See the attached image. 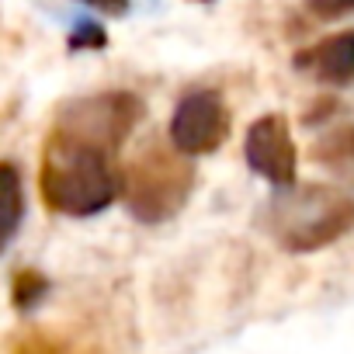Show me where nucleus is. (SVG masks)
I'll return each instance as SVG.
<instances>
[{
  "instance_id": "obj_2",
  "label": "nucleus",
  "mask_w": 354,
  "mask_h": 354,
  "mask_svg": "<svg viewBox=\"0 0 354 354\" xmlns=\"http://www.w3.org/2000/svg\"><path fill=\"white\" fill-rule=\"evenodd\" d=\"M261 223L271 240L292 254L323 250L354 230V195L333 185L274 188L261 209Z\"/></svg>"
},
{
  "instance_id": "obj_1",
  "label": "nucleus",
  "mask_w": 354,
  "mask_h": 354,
  "mask_svg": "<svg viewBox=\"0 0 354 354\" xmlns=\"http://www.w3.org/2000/svg\"><path fill=\"white\" fill-rule=\"evenodd\" d=\"M39 185L46 205L73 219L108 209L125 188L122 174L115 170V149L66 129H53L46 142Z\"/></svg>"
},
{
  "instance_id": "obj_3",
  "label": "nucleus",
  "mask_w": 354,
  "mask_h": 354,
  "mask_svg": "<svg viewBox=\"0 0 354 354\" xmlns=\"http://www.w3.org/2000/svg\"><path fill=\"white\" fill-rule=\"evenodd\" d=\"M192 185H195V170L181 149H170V153L149 149L129 174L125 192H129V205H132L136 219L160 223V219H170L185 205Z\"/></svg>"
},
{
  "instance_id": "obj_10",
  "label": "nucleus",
  "mask_w": 354,
  "mask_h": 354,
  "mask_svg": "<svg viewBox=\"0 0 354 354\" xmlns=\"http://www.w3.org/2000/svg\"><path fill=\"white\" fill-rule=\"evenodd\" d=\"M87 8H97V11H108V15H122L125 11V0H84Z\"/></svg>"
},
{
  "instance_id": "obj_7",
  "label": "nucleus",
  "mask_w": 354,
  "mask_h": 354,
  "mask_svg": "<svg viewBox=\"0 0 354 354\" xmlns=\"http://www.w3.org/2000/svg\"><path fill=\"white\" fill-rule=\"evenodd\" d=\"M313 153H316V160L323 167L354 177V129H337V132L323 136Z\"/></svg>"
},
{
  "instance_id": "obj_6",
  "label": "nucleus",
  "mask_w": 354,
  "mask_h": 354,
  "mask_svg": "<svg viewBox=\"0 0 354 354\" xmlns=\"http://www.w3.org/2000/svg\"><path fill=\"white\" fill-rule=\"evenodd\" d=\"M299 66L306 73H313L316 80L333 84V87L354 84V32H340L333 39H323L319 46H313L309 53L299 56Z\"/></svg>"
},
{
  "instance_id": "obj_8",
  "label": "nucleus",
  "mask_w": 354,
  "mask_h": 354,
  "mask_svg": "<svg viewBox=\"0 0 354 354\" xmlns=\"http://www.w3.org/2000/svg\"><path fill=\"white\" fill-rule=\"evenodd\" d=\"M4 198H8V212H4V243H8L21 223V181L11 163H4Z\"/></svg>"
},
{
  "instance_id": "obj_4",
  "label": "nucleus",
  "mask_w": 354,
  "mask_h": 354,
  "mask_svg": "<svg viewBox=\"0 0 354 354\" xmlns=\"http://www.w3.org/2000/svg\"><path fill=\"white\" fill-rule=\"evenodd\" d=\"M167 132H170V146L181 149L185 156H205L219 149L230 136V115L223 97L212 91H195L181 97Z\"/></svg>"
},
{
  "instance_id": "obj_9",
  "label": "nucleus",
  "mask_w": 354,
  "mask_h": 354,
  "mask_svg": "<svg viewBox=\"0 0 354 354\" xmlns=\"http://www.w3.org/2000/svg\"><path fill=\"white\" fill-rule=\"evenodd\" d=\"M309 8L323 18H333V15H344V11H354V0H309Z\"/></svg>"
},
{
  "instance_id": "obj_5",
  "label": "nucleus",
  "mask_w": 354,
  "mask_h": 354,
  "mask_svg": "<svg viewBox=\"0 0 354 354\" xmlns=\"http://www.w3.org/2000/svg\"><path fill=\"white\" fill-rule=\"evenodd\" d=\"M243 156L254 174H261L264 181L274 188L295 185V170H299V149L292 139V125L285 115H261L243 139Z\"/></svg>"
}]
</instances>
